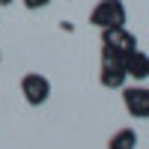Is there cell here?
I'll return each instance as SVG.
<instances>
[{"label": "cell", "mask_w": 149, "mask_h": 149, "mask_svg": "<svg viewBox=\"0 0 149 149\" xmlns=\"http://www.w3.org/2000/svg\"><path fill=\"white\" fill-rule=\"evenodd\" d=\"M98 81H102V86H107V90H122L125 81H128V74H125V57H119L113 51H107V48H102Z\"/></svg>", "instance_id": "1"}, {"label": "cell", "mask_w": 149, "mask_h": 149, "mask_svg": "<svg viewBox=\"0 0 149 149\" xmlns=\"http://www.w3.org/2000/svg\"><path fill=\"white\" fill-rule=\"evenodd\" d=\"M90 24L98 30L107 27H125V3L122 0H98L90 12Z\"/></svg>", "instance_id": "2"}, {"label": "cell", "mask_w": 149, "mask_h": 149, "mask_svg": "<svg viewBox=\"0 0 149 149\" xmlns=\"http://www.w3.org/2000/svg\"><path fill=\"white\" fill-rule=\"evenodd\" d=\"M21 95H24V102H27L30 107H42L48 98H51V81L45 78V74L39 72H27V74H21Z\"/></svg>", "instance_id": "3"}, {"label": "cell", "mask_w": 149, "mask_h": 149, "mask_svg": "<svg viewBox=\"0 0 149 149\" xmlns=\"http://www.w3.org/2000/svg\"><path fill=\"white\" fill-rule=\"evenodd\" d=\"M102 48H107L119 57H128L131 51H137V39L125 27H107V30H102Z\"/></svg>", "instance_id": "4"}, {"label": "cell", "mask_w": 149, "mask_h": 149, "mask_svg": "<svg viewBox=\"0 0 149 149\" xmlns=\"http://www.w3.org/2000/svg\"><path fill=\"white\" fill-rule=\"evenodd\" d=\"M122 104H125L128 116L149 119V86H125L122 90Z\"/></svg>", "instance_id": "5"}, {"label": "cell", "mask_w": 149, "mask_h": 149, "mask_svg": "<svg viewBox=\"0 0 149 149\" xmlns=\"http://www.w3.org/2000/svg\"><path fill=\"white\" fill-rule=\"evenodd\" d=\"M125 74L134 78V81H146V78H149V54H143L140 48H137V51H131V54L125 57Z\"/></svg>", "instance_id": "6"}, {"label": "cell", "mask_w": 149, "mask_h": 149, "mask_svg": "<svg viewBox=\"0 0 149 149\" xmlns=\"http://www.w3.org/2000/svg\"><path fill=\"white\" fill-rule=\"evenodd\" d=\"M107 149H137V134L131 128H119L113 137L107 140Z\"/></svg>", "instance_id": "7"}, {"label": "cell", "mask_w": 149, "mask_h": 149, "mask_svg": "<svg viewBox=\"0 0 149 149\" xmlns=\"http://www.w3.org/2000/svg\"><path fill=\"white\" fill-rule=\"evenodd\" d=\"M24 3V9H30V12H36V9H45L51 0H21Z\"/></svg>", "instance_id": "8"}, {"label": "cell", "mask_w": 149, "mask_h": 149, "mask_svg": "<svg viewBox=\"0 0 149 149\" xmlns=\"http://www.w3.org/2000/svg\"><path fill=\"white\" fill-rule=\"evenodd\" d=\"M9 3H12V0H0V6H9Z\"/></svg>", "instance_id": "9"}, {"label": "cell", "mask_w": 149, "mask_h": 149, "mask_svg": "<svg viewBox=\"0 0 149 149\" xmlns=\"http://www.w3.org/2000/svg\"><path fill=\"white\" fill-rule=\"evenodd\" d=\"M0 60H3V54H0Z\"/></svg>", "instance_id": "10"}]
</instances>
